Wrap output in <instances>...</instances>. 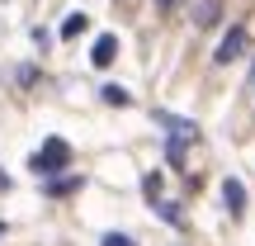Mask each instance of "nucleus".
<instances>
[{
    "label": "nucleus",
    "instance_id": "nucleus-1",
    "mask_svg": "<svg viewBox=\"0 0 255 246\" xmlns=\"http://www.w3.org/2000/svg\"><path fill=\"white\" fill-rule=\"evenodd\" d=\"M0 246H255V0H0Z\"/></svg>",
    "mask_w": 255,
    "mask_h": 246
}]
</instances>
